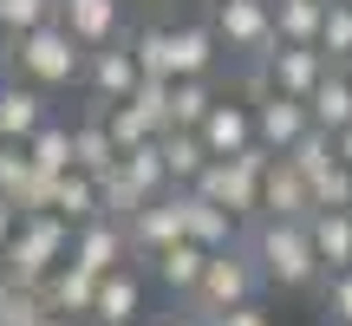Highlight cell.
Returning a JSON list of instances; mask_svg holds the SVG:
<instances>
[{"label":"cell","mask_w":352,"mask_h":326,"mask_svg":"<svg viewBox=\"0 0 352 326\" xmlns=\"http://www.w3.org/2000/svg\"><path fill=\"white\" fill-rule=\"evenodd\" d=\"M248 248H254V261H261V281H274V287H314V281H327L314 241H307V222L261 215L254 235H248Z\"/></svg>","instance_id":"cell-1"},{"label":"cell","mask_w":352,"mask_h":326,"mask_svg":"<svg viewBox=\"0 0 352 326\" xmlns=\"http://www.w3.org/2000/svg\"><path fill=\"white\" fill-rule=\"evenodd\" d=\"M65 254H72V222H59L52 209H39V215H20L0 268H7L13 287H46V274L65 261Z\"/></svg>","instance_id":"cell-2"},{"label":"cell","mask_w":352,"mask_h":326,"mask_svg":"<svg viewBox=\"0 0 352 326\" xmlns=\"http://www.w3.org/2000/svg\"><path fill=\"white\" fill-rule=\"evenodd\" d=\"M7 72L26 78V85H39V91H59V85H72V78H85V46H78L59 20H46L26 39H13V65Z\"/></svg>","instance_id":"cell-3"},{"label":"cell","mask_w":352,"mask_h":326,"mask_svg":"<svg viewBox=\"0 0 352 326\" xmlns=\"http://www.w3.org/2000/svg\"><path fill=\"white\" fill-rule=\"evenodd\" d=\"M254 287H261V261H254V248H215L209 268H202L196 294H189V307L196 314H228V307H248Z\"/></svg>","instance_id":"cell-4"},{"label":"cell","mask_w":352,"mask_h":326,"mask_svg":"<svg viewBox=\"0 0 352 326\" xmlns=\"http://www.w3.org/2000/svg\"><path fill=\"white\" fill-rule=\"evenodd\" d=\"M209 26L222 39V52H241V59L274 52V0H215Z\"/></svg>","instance_id":"cell-5"},{"label":"cell","mask_w":352,"mask_h":326,"mask_svg":"<svg viewBox=\"0 0 352 326\" xmlns=\"http://www.w3.org/2000/svg\"><path fill=\"white\" fill-rule=\"evenodd\" d=\"M124 235H131V254H164L170 241H183V189H164V196H151L144 209L124 215Z\"/></svg>","instance_id":"cell-6"},{"label":"cell","mask_w":352,"mask_h":326,"mask_svg":"<svg viewBox=\"0 0 352 326\" xmlns=\"http://www.w3.org/2000/svg\"><path fill=\"white\" fill-rule=\"evenodd\" d=\"M85 85H91V105H118V98H131V91L144 85L131 39H111V46L85 52Z\"/></svg>","instance_id":"cell-7"},{"label":"cell","mask_w":352,"mask_h":326,"mask_svg":"<svg viewBox=\"0 0 352 326\" xmlns=\"http://www.w3.org/2000/svg\"><path fill=\"white\" fill-rule=\"evenodd\" d=\"M196 138H202L209 157H241L254 144V105H241L235 91H222V98L209 105V118L196 124Z\"/></svg>","instance_id":"cell-8"},{"label":"cell","mask_w":352,"mask_h":326,"mask_svg":"<svg viewBox=\"0 0 352 326\" xmlns=\"http://www.w3.org/2000/svg\"><path fill=\"white\" fill-rule=\"evenodd\" d=\"M65 261L91 268V274H111V268H124V261H131V235H124V222H111V215H91V222H78V228H72V254H65Z\"/></svg>","instance_id":"cell-9"},{"label":"cell","mask_w":352,"mask_h":326,"mask_svg":"<svg viewBox=\"0 0 352 326\" xmlns=\"http://www.w3.org/2000/svg\"><path fill=\"white\" fill-rule=\"evenodd\" d=\"M314 131V118H307V98H287V91H274V98L254 105V144H267L274 157H287L294 144Z\"/></svg>","instance_id":"cell-10"},{"label":"cell","mask_w":352,"mask_h":326,"mask_svg":"<svg viewBox=\"0 0 352 326\" xmlns=\"http://www.w3.org/2000/svg\"><path fill=\"white\" fill-rule=\"evenodd\" d=\"M124 7H131V0H59V26H65L85 52H98V46H111V39H118Z\"/></svg>","instance_id":"cell-11"},{"label":"cell","mask_w":352,"mask_h":326,"mask_svg":"<svg viewBox=\"0 0 352 326\" xmlns=\"http://www.w3.org/2000/svg\"><path fill=\"white\" fill-rule=\"evenodd\" d=\"M327 65L333 59L320 46H287V39H274V52H267V78H274V91H287V98H314Z\"/></svg>","instance_id":"cell-12"},{"label":"cell","mask_w":352,"mask_h":326,"mask_svg":"<svg viewBox=\"0 0 352 326\" xmlns=\"http://www.w3.org/2000/svg\"><path fill=\"white\" fill-rule=\"evenodd\" d=\"M46 91L39 85H26V78H0V144H26L39 124H46Z\"/></svg>","instance_id":"cell-13"},{"label":"cell","mask_w":352,"mask_h":326,"mask_svg":"<svg viewBox=\"0 0 352 326\" xmlns=\"http://www.w3.org/2000/svg\"><path fill=\"white\" fill-rule=\"evenodd\" d=\"M144 314V281L138 268H111V274H98V294H91V326H131Z\"/></svg>","instance_id":"cell-14"},{"label":"cell","mask_w":352,"mask_h":326,"mask_svg":"<svg viewBox=\"0 0 352 326\" xmlns=\"http://www.w3.org/2000/svg\"><path fill=\"white\" fill-rule=\"evenodd\" d=\"M261 215H280V222H307L314 215V189H307V176L287 157H274L261 176Z\"/></svg>","instance_id":"cell-15"},{"label":"cell","mask_w":352,"mask_h":326,"mask_svg":"<svg viewBox=\"0 0 352 326\" xmlns=\"http://www.w3.org/2000/svg\"><path fill=\"white\" fill-rule=\"evenodd\" d=\"M183 241H196V248H235L241 241V215L215 209L209 196H196V189H183Z\"/></svg>","instance_id":"cell-16"},{"label":"cell","mask_w":352,"mask_h":326,"mask_svg":"<svg viewBox=\"0 0 352 326\" xmlns=\"http://www.w3.org/2000/svg\"><path fill=\"white\" fill-rule=\"evenodd\" d=\"M118 157H124V151H118L111 124H104V105H98V111H78V118H72V170L104 176Z\"/></svg>","instance_id":"cell-17"},{"label":"cell","mask_w":352,"mask_h":326,"mask_svg":"<svg viewBox=\"0 0 352 326\" xmlns=\"http://www.w3.org/2000/svg\"><path fill=\"white\" fill-rule=\"evenodd\" d=\"M91 294H98V274L78 268V261H59L46 274V287H39V301H46L52 314H65V320H91Z\"/></svg>","instance_id":"cell-18"},{"label":"cell","mask_w":352,"mask_h":326,"mask_svg":"<svg viewBox=\"0 0 352 326\" xmlns=\"http://www.w3.org/2000/svg\"><path fill=\"white\" fill-rule=\"evenodd\" d=\"M307 241H314L327 274H346L352 268V209H314L307 215Z\"/></svg>","instance_id":"cell-19"},{"label":"cell","mask_w":352,"mask_h":326,"mask_svg":"<svg viewBox=\"0 0 352 326\" xmlns=\"http://www.w3.org/2000/svg\"><path fill=\"white\" fill-rule=\"evenodd\" d=\"M215 26H170V78H209L215 72Z\"/></svg>","instance_id":"cell-20"},{"label":"cell","mask_w":352,"mask_h":326,"mask_svg":"<svg viewBox=\"0 0 352 326\" xmlns=\"http://www.w3.org/2000/svg\"><path fill=\"white\" fill-rule=\"evenodd\" d=\"M151 268H157V281H164L170 294H196V281H202V268H209V248H196V241H170L164 254H151Z\"/></svg>","instance_id":"cell-21"},{"label":"cell","mask_w":352,"mask_h":326,"mask_svg":"<svg viewBox=\"0 0 352 326\" xmlns=\"http://www.w3.org/2000/svg\"><path fill=\"white\" fill-rule=\"evenodd\" d=\"M307 118H314L320 131H346L352 124V78L340 65H327V78L314 85V98H307Z\"/></svg>","instance_id":"cell-22"},{"label":"cell","mask_w":352,"mask_h":326,"mask_svg":"<svg viewBox=\"0 0 352 326\" xmlns=\"http://www.w3.org/2000/svg\"><path fill=\"white\" fill-rule=\"evenodd\" d=\"M52 215L59 222H91V215H104L98 209V176H85V170H65L59 183H52Z\"/></svg>","instance_id":"cell-23"},{"label":"cell","mask_w":352,"mask_h":326,"mask_svg":"<svg viewBox=\"0 0 352 326\" xmlns=\"http://www.w3.org/2000/svg\"><path fill=\"white\" fill-rule=\"evenodd\" d=\"M320 20H327V0H274V39L287 46H320Z\"/></svg>","instance_id":"cell-24"},{"label":"cell","mask_w":352,"mask_h":326,"mask_svg":"<svg viewBox=\"0 0 352 326\" xmlns=\"http://www.w3.org/2000/svg\"><path fill=\"white\" fill-rule=\"evenodd\" d=\"M215 98V78H170V131H196Z\"/></svg>","instance_id":"cell-25"},{"label":"cell","mask_w":352,"mask_h":326,"mask_svg":"<svg viewBox=\"0 0 352 326\" xmlns=\"http://www.w3.org/2000/svg\"><path fill=\"white\" fill-rule=\"evenodd\" d=\"M164 163H170V189H189L202 170H209V151H202V138L196 131H164Z\"/></svg>","instance_id":"cell-26"},{"label":"cell","mask_w":352,"mask_h":326,"mask_svg":"<svg viewBox=\"0 0 352 326\" xmlns=\"http://www.w3.org/2000/svg\"><path fill=\"white\" fill-rule=\"evenodd\" d=\"M26 157H33L46 176H65V170H72V124L46 118V124H39L33 138H26Z\"/></svg>","instance_id":"cell-27"},{"label":"cell","mask_w":352,"mask_h":326,"mask_svg":"<svg viewBox=\"0 0 352 326\" xmlns=\"http://www.w3.org/2000/svg\"><path fill=\"white\" fill-rule=\"evenodd\" d=\"M46 20H59V0H0V39H26Z\"/></svg>","instance_id":"cell-28"},{"label":"cell","mask_w":352,"mask_h":326,"mask_svg":"<svg viewBox=\"0 0 352 326\" xmlns=\"http://www.w3.org/2000/svg\"><path fill=\"white\" fill-rule=\"evenodd\" d=\"M131 52H138L144 78H170V26H144V33H124Z\"/></svg>","instance_id":"cell-29"},{"label":"cell","mask_w":352,"mask_h":326,"mask_svg":"<svg viewBox=\"0 0 352 326\" xmlns=\"http://www.w3.org/2000/svg\"><path fill=\"white\" fill-rule=\"evenodd\" d=\"M287 163H294V170L307 176V183H314L320 170H333V163H340V157H333V131H320V124H314V131H307V138H300V144L287 151Z\"/></svg>","instance_id":"cell-30"},{"label":"cell","mask_w":352,"mask_h":326,"mask_svg":"<svg viewBox=\"0 0 352 326\" xmlns=\"http://www.w3.org/2000/svg\"><path fill=\"white\" fill-rule=\"evenodd\" d=\"M320 52H327L333 65L352 52V7H346V0H327V20H320Z\"/></svg>","instance_id":"cell-31"},{"label":"cell","mask_w":352,"mask_h":326,"mask_svg":"<svg viewBox=\"0 0 352 326\" xmlns=\"http://www.w3.org/2000/svg\"><path fill=\"white\" fill-rule=\"evenodd\" d=\"M52 307L39 301V287H13L7 301H0V326H46Z\"/></svg>","instance_id":"cell-32"},{"label":"cell","mask_w":352,"mask_h":326,"mask_svg":"<svg viewBox=\"0 0 352 326\" xmlns=\"http://www.w3.org/2000/svg\"><path fill=\"white\" fill-rule=\"evenodd\" d=\"M307 189H314V209H346V196H352V170H346V163H333V170H320Z\"/></svg>","instance_id":"cell-33"},{"label":"cell","mask_w":352,"mask_h":326,"mask_svg":"<svg viewBox=\"0 0 352 326\" xmlns=\"http://www.w3.org/2000/svg\"><path fill=\"white\" fill-rule=\"evenodd\" d=\"M26 170H33V157H26V144H0V196H20V183H26Z\"/></svg>","instance_id":"cell-34"},{"label":"cell","mask_w":352,"mask_h":326,"mask_svg":"<svg viewBox=\"0 0 352 326\" xmlns=\"http://www.w3.org/2000/svg\"><path fill=\"white\" fill-rule=\"evenodd\" d=\"M327 320L352 326V268H346V274H327Z\"/></svg>","instance_id":"cell-35"},{"label":"cell","mask_w":352,"mask_h":326,"mask_svg":"<svg viewBox=\"0 0 352 326\" xmlns=\"http://www.w3.org/2000/svg\"><path fill=\"white\" fill-rule=\"evenodd\" d=\"M209 326H274V320L248 301V307H228V314H209Z\"/></svg>","instance_id":"cell-36"},{"label":"cell","mask_w":352,"mask_h":326,"mask_svg":"<svg viewBox=\"0 0 352 326\" xmlns=\"http://www.w3.org/2000/svg\"><path fill=\"white\" fill-rule=\"evenodd\" d=\"M13 228H20V209H13V202L0 196V254H7V241H13Z\"/></svg>","instance_id":"cell-37"},{"label":"cell","mask_w":352,"mask_h":326,"mask_svg":"<svg viewBox=\"0 0 352 326\" xmlns=\"http://www.w3.org/2000/svg\"><path fill=\"white\" fill-rule=\"evenodd\" d=\"M333 157H340L346 170H352V124H346V131H333Z\"/></svg>","instance_id":"cell-38"},{"label":"cell","mask_w":352,"mask_h":326,"mask_svg":"<svg viewBox=\"0 0 352 326\" xmlns=\"http://www.w3.org/2000/svg\"><path fill=\"white\" fill-rule=\"evenodd\" d=\"M164 326H209V314H196V307H189V314H170Z\"/></svg>","instance_id":"cell-39"},{"label":"cell","mask_w":352,"mask_h":326,"mask_svg":"<svg viewBox=\"0 0 352 326\" xmlns=\"http://www.w3.org/2000/svg\"><path fill=\"white\" fill-rule=\"evenodd\" d=\"M7 65H13V39H0V78H7Z\"/></svg>","instance_id":"cell-40"},{"label":"cell","mask_w":352,"mask_h":326,"mask_svg":"<svg viewBox=\"0 0 352 326\" xmlns=\"http://www.w3.org/2000/svg\"><path fill=\"white\" fill-rule=\"evenodd\" d=\"M46 326H91V320H65V314H52V320H46Z\"/></svg>","instance_id":"cell-41"},{"label":"cell","mask_w":352,"mask_h":326,"mask_svg":"<svg viewBox=\"0 0 352 326\" xmlns=\"http://www.w3.org/2000/svg\"><path fill=\"white\" fill-rule=\"evenodd\" d=\"M7 294H13V281H7V268H0V301H7Z\"/></svg>","instance_id":"cell-42"},{"label":"cell","mask_w":352,"mask_h":326,"mask_svg":"<svg viewBox=\"0 0 352 326\" xmlns=\"http://www.w3.org/2000/svg\"><path fill=\"white\" fill-rule=\"evenodd\" d=\"M138 7H176V0H138Z\"/></svg>","instance_id":"cell-43"},{"label":"cell","mask_w":352,"mask_h":326,"mask_svg":"<svg viewBox=\"0 0 352 326\" xmlns=\"http://www.w3.org/2000/svg\"><path fill=\"white\" fill-rule=\"evenodd\" d=\"M340 72H346V78H352V52H346V59H340Z\"/></svg>","instance_id":"cell-44"},{"label":"cell","mask_w":352,"mask_h":326,"mask_svg":"<svg viewBox=\"0 0 352 326\" xmlns=\"http://www.w3.org/2000/svg\"><path fill=\"white\" fill-rule=\"evenodd\" d=\"M346 209H352V196H346Z\"/></svg>","instance_id":"cell-45"},{"label":"cell","mask_w":352,"mask_h":326,"mask_svg":"<svg viewBox=\"0 0 352 326\" xmlns=\"http://www.w3.org/2000/svg\"><path fill=\"white\" fill-rule=\"evenodd\" d=\"M346 7H352V0H346Z\"/></svg>","instance_id":"cell-46"}]
</instances>
